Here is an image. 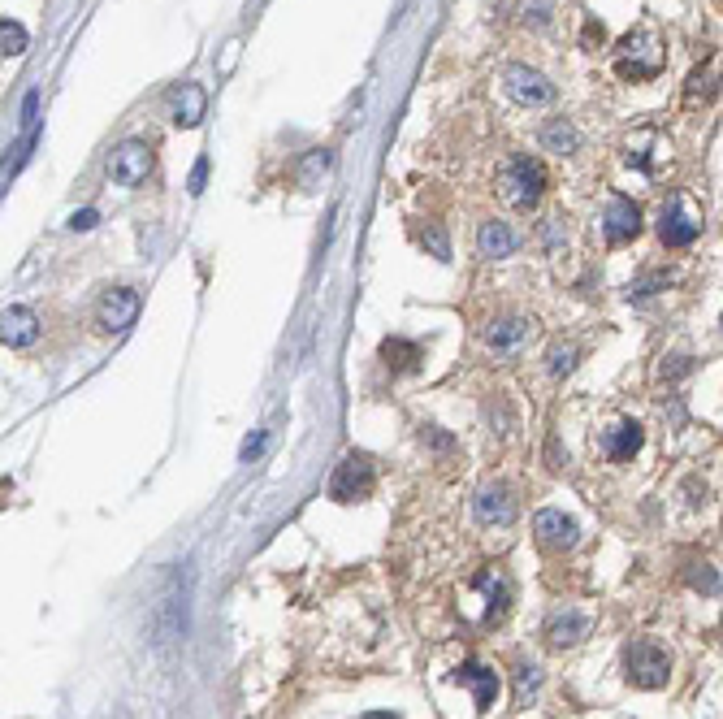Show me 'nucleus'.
Returning a JSON list of instances; mask_svg holds the SVG:
<instances>
[{
    "label": "nucleus",
    "instance_id": "16",
    "mask_svg": "<svg viewBox=\"0 0 723 719\" xmlns=\"http://www.w3.org/2000/svg\"><path fill=\"white\" fill-rule=\"evenodd\" d=\"M0 338H5V347H31L35 338H39L35 312H31V308H9V312H5V330H0Z\"/></svg>",
    "mask_w": 723,
    "mask_h": 719
},
{
    "label": "nucleus",
    "instance_id": "6",
    "mask_svg": "<svg viewBox=\"0 0 723 719\" xmlns=\"http://www.w3.org/2000/svg\"><path fill=\"white\" fill-rule=\"evenodd\" d=\"M109 174H113L117 187H139V182H148V174H152V152H148V143L126 139L122 148L113 152Z\"/></svg>",
    "mask_w": 723,
    "mask_h": 719
},
{
    "label": "nucleus",
    "instance_id": "27",
    "mask_svg": "<svg viewBox=\"0 0 723 719\" xmlns=\"http://www.w3.org/2000/svg\"><path fill=\"white\" fill-rule=\"evenodd\" d=\"M204 174H208V161L195 165V174H191V191H200V187H204Z\"/></svg>",
    "mask_w": 723,
    "mask_h": 719
},
{
    "label": "nucleus",
    "instance_id": "11",
    "mask_svg": "<svg viewBox=\"0 0 723 719\" xmlns=\"http://www.w3.org/2000/svg\"><path fill=\"white\" fill-rule=\"evenodd\" d=\"M641 425L637 421H620V425H611L607 434L598 438V447H602V455L607 460H633V455L641 451Z\"/></svg>",
    "mask_w": 723,
    "mask_h": 719
},
{
    "label": "nucleus",
    "instance_id": "3",
    "mask_svg": "<svg viewBox=\"0 0 723 719\" xmlns=\"http://www.w3.org/2000/svg\"><path fill=\"white\" fill-rule=\"evenodd\" d=\"M182 633H187V594H182L178 581H169V594L161 603H152V642L169 650L182 642Z\"/></svg>",
    "mask_w": 723,
    "mask_h": 719
},
{
    "label": "nucleus",
    "instance_id": "24",
    "mask_svg": "<svg viewBox=\"0 0 723 719\" xmlns=\"http://www.w3.org/2000/svg\"><path fill=\"white\" fill-rule=\"evenodd\" d=\"M654 286H667V273H650V278H641V282H633L628 286V295H654Z\"/></svg>",
    "mask_w": 723,
    "mask_h": 719
},
{
    "label": "nucleus",
    "instance_id": "4",
    "mask_svg": "<svg viewBox=\"0 0 723 719\" xmlns=\"http://www.w3.org/2000/svg\"><path fill=\"white\" fill-rule=\"evenodd\" d=\"M373 486H377L373 460H368V455H347V460L338 464L334 481H330V499L334 503H360V499L373 494Z\"/></svg>",
    "mask_w": 723,
    "mask_h": 719
},
{
    "label": "nucleus",
    "instance_id": "14",
    "mask_svg": "<svg viewBox=\"0 0 723 719\" xmlns=\"http://www.w3.org/2000/svg\"><path fill=\"white\" fill-rule=\"evenodd\" d=\"M659 234H663V243L667 247H689L693 239H698V221H693L685 213V204H672V208H663V221H659Z\"/></svg>",
    "mask_w": 723,
    "mask_h": 719
},
{
    "label": "nucleus",
    "instance_id": "20",
    "mask_svg": "<svg viewBox=\"0 0 723 719\" xmlns=\"http://www.w3.org/2000/svg\"><path fill=\"white\" fill-rule=\"evenodd\" d=\"M381 356H386L390 369H416V364L425 360V351L416 343H407V338H386V343H381Z\"/></svg>",
    "mask_w": 723,
    "mask_h": 719
},
{
    "label": "nucleus",
    "instance_id": "21",
    "mask_svg": "<svg viewBox=\"0 0 723 719\" xmlns=\"http://www.w3.org/2000/svg\"><path fill=\"white\" fill-rule=\"evenodd\" d=\"M0 44H5V57H18V52L26 48V31L18 22L5 18V26H0Z\"/></svg>",
    "mask_w": 723,
    "mask_h": 719
},
{
    "label": "nucleus",
    "instance_id": "15",
    "mask_svg": "<svg viewBox=\"0 0 723 719\" xmlns=\"http://www.w3.org/2000/svg\"><path fill=\"white\" fill-rule=\"evenodd\" d=\"M516 230L507 226V221H485V226L477 230V247H481V256H490V260H498V256H511L516 252Z\"/></svg>",
    "mask_w": 723,
    "mask_h": 719
},
{
    "label": "nucleus",
    "instance_id": "10",
    "mask_svg": "<svg viewBox=\"0 0 723 719\" xmlns=\"http://www.w3.org/2000/svg\"><path fill=\"white\" fill-rule=\"evenodd\" d=\"M585 637H589V616H581V611H572V607L555 611V616H550V624H546V642L555 646V650L576 646V642H585Z\"/></svg>",
    "mask_w": 723,
    "mask_h": 719
},
{
    "label": "nucleus",
    "instance_id": "19",
    "mask_svg": "<svg viewBox=\"0 0 723 719\" xmlns=\"http://www.w3.org/2000/svg\"><path fill=\"white\" fill-rule=\"evenodd\" d=\"M542 143H546V152H559V156H568L581 148V135H576V126L572 122H563V117H555L546 130H542Z\"/></svg>",
    "mask_w": 723,
    "mask_h": 719
},
{
    "label": "nucleus",
    "instance_id": "5",
    "mask_svg": "<svg viewBox=\"0 0 723 719\" xmlns=\"http://www.w3.org/2000/svg\"><path fill=\"white\" fill-rule=\"evenodd\" d=\"M139 291H130V286H113V291H104L100 295V304H96V321H100V330L104 334H122L135 325L139 317Z\"/></svg>",
    "mask_w": 723,
    "mask_h": 719
},
{
    "label": "nucleus",
    "instance_id": "13",
    "mask_svg": "<svg viewBox=\"0 0 723 719\" xmlns=\"http://www.w3.org/2000/svg\"><path fill=\"white\" fill-rule=\"evenodd\" d=\"M507 87H511V96H516L520 104H546L550 96H555V87H550L537 70H524V65H511L507 70Z\"/></svg>",
    "mask_w": 723,
    "mask_h": 719
},
{
    "label": "nucleus",
    "instance_id": "17",
    "mask_svg": "<svg viewBox=\"0 0 723 719\" xmlns=\"http://www.w3.org/2000/svg\"><path fill=\"white\" fill-rule=\"evenodd\" d=\"M524 338H533V325L520 321V317H507V321H494L490 330H485V343L494 351H516Z\"/></svg>",
    "mask_w": 723,
    "mask_h": 719
},
{
    "label": "nucleus",
    "instance_id": "7",
    "mask_svg": "<svg viewBox=\"0 0 723 719\" xmlns=\"http://www.w3.org/2000/svg\"><path fill=\"white\" fill-rule=\"evenodd\" d=\"M637 230H641L637 204L624 200V195H611L607 213H602V234H607V243H628V239H637Z\"/></svg>",
    "mask_w": 723,
    "mask_h": 719
},
{
    "label": "nucleus",
    "instance_id": "29",
    "mask_svg": "<svg viewBox=\"0 0 723 719\" xmlns=\"http://www.w3.org/2000/svg\"><path fill=\"white\" fill-rule=\"evenodd\" d=\"M719 325H723V321H719Z\"/></svg>",
    "mask_w": 723,
    "mask_h": 719
},
{
    "label": "nucleus",
    "instance_id": "28",
    "mask_svg": "<svg viewBox=\"0 0 723 719\" xmlns=\"http://www.w3.org/2000/svg\"><path fill=\"white\" fill-rule=\"evenodd\" d=\"M360 719H399V715H390V711H368V715H360Z\"/></svg>",
    "mask_w": 723,
    "mask_h": 719
},
{
    "label": "nucleus",
    "instance_id": "12",
    "mask_svg": "<svg viewBox=\"0 0 723 719\" xmlns=\"http://www.w3.org/2000/svg\"><path fill=\"white\" fill-rule=\"evenodd\" d=\"M511 516H516V499H511L507 486H485L477 494V520L481 525H511Z\"/></svg>",
    "mask_w": 723,
    "mask_h": 719
},
{
    "label": "nucleus",
    "instance_id": "8",
    "mask_svg": "<svg viewBox=\"0 0 723 719\" xmlns=\"http://www.w3.org/2000/svg\"><path fill=\"white\" fill-rule=\"evenodd\" d=\"M533 533H537V542L546 546V551H572L576 546V520L572 516H563V512H537V520H533Z\"/></svg>",
    "mask_w": 723,
    "mask_h": 719
},
{
    "label": "nucleus",
    "instance_id": "22",
    "mask_svg": "<svg viewBox=\"0 0 723 719\" xmlns=\"http://www.w3.org/2000/svg\"><path fill=\"white\" fill-rule=\"evenodd\" d=\"M576 369V347H550V373L563 377Z\"/></svg>",
    "mask_w": 723,
    "mask_h": 719
},
{
    "label": "nucleus",
    "instance_id": "23",
    "mask_svg": "<svg viewBox=\"0 0 723 719\" xmlns=\"http://www.w3.org/2000/svg\"><path fill=\"white\" fill-rule=\"evenodd\" d=\"M689 581H693V590H702V594H719V577L711 572V564H702V572H689Z\"/></svg>",
    "mask_w": 723,
    "mask_h": 719
},
{
    "label": "nucleus",
    "instance_id": "25",
    "mask_svg": "<svg viewBox=\"0 0 723 719\" xmlns=\"http://www.w3.org/2000/svg\"><path fill=\"white\" fill-rule=\"evenodd\" d=\"M70 226H74V230H91V226H96V208H83V213H74Z\"/></svg>",
    "mask_w": 723,
    "mask_h": 719
},
{
    "label": "nucleus",
    "instance_id": "1",
    "mask_svg": "<svg viewBox=\"0 0 723 719\" xmlns=\"http://www.w3.org/2000/svg\"><path fill=\"white\" fill-rule=\"evenodd\" d=\"M498 187H503V200L511 208H533L546 191V169L537 165L533 156H511L503 178H498Z\"/></svg>",
    "mask_w": 723,
    "mask_h": 719
},
{
    "label": "nucleus",
    "instance_id": "2",
    "mask_svg": "<svg viewBox=\"0 0 723 719\" xmlns=\"http://www.w3.org/2000/svg\"><path fill=\"white\" fill-rule=\"evenodd\" d=\"M624 676L637 689H663L667 676H672V659L654 642H633L624 650Z\"/></svg>",
    "mask_w": 723,
    "mask_h": 719
},
{
    "label": "nucleus",
    "instance_id": "9",
    "mask_svg": "<svg viewBox=\"0 0 723 719\" xmlns=\"http://www.w3.org/2000/svg\"><path fill=\"white\" fill-rule=\"evenodd\" d=\"M455 685L468 689L477 711H490L498 698V676H494V668H485V663H464V668L455 672Z\"/></svg>",
    "mask_w": 723,
    "mask_h": 719
},
{
    "label": "nucleus",
    "instance_id": "18",
    "mask_svg": "<svg viewBox=\"0 0 723 719\" xmlns=\"http://www.w3.org/2000/svg\"><path fill=\"white\" fill-rule=\"evenodd\" d=\"M200 117H204V91L195 83H182V91H174V122L195 126Z\"/></svg>",
    "mask_w": 723,
    "mask_h": 719
},
{
    "label": "nucleus",
    "instance_id": "26",
    "mask_svg": "<svg viewBox=\"0 0 723 719\" xmlns=\"http://www.w3.org/2000/svg\"><path fill=\"white\" fill-rule=\"evenodd\" d=\"M265 438H269V434H265V429H260V434H256V438L243 447V460H256V455H260V447H265Z\"/></svg>",
    "mask_w": 723,
    "mask_h": 719
}]
</instances>
